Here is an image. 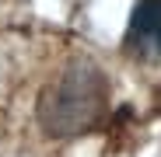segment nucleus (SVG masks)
<instances>
[{
    "label": "nucleus",
    "instance_id": "nucleus-2",
    "mask_svg": "<svg viewBox=\"0 0 161 157\" xmlns=\"http://www.w3.org/2000/svg\"><path fill=\"white\" fill-rule=\"evenodd\" d=\"M130 49L151 63H161V0H140L133 7Z\"/></svg>",
    "mask_w": 161,
    "mask_h": 157
},
{
    "label": "nucleus",
    "instance_id": "nucleus-1",
    "mask_svg": "<svg viewBox=\"0 0 161 157\" xmlns=\"http://www.w3.org/2000/svg\"><path fill=\"white\" fill-rule=\"evenodd\" d=\"M109 87L91 63H74L53 87L42 94V126L56 136H74L98 119Z\"/></svg>",
    "mask_w": 161,
    "mask_h": 157
}]
</instances>
